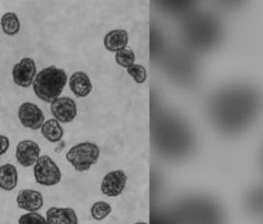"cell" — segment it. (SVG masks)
I'll return each instance as SVG.
<instances>
[{
  "mask_svg": "<svg viewBox=\"0 0 263 224\" xmlns=\"http://www.w3.org/2000/svg\"><path fill=\"white\" fill-rule=\"evenodd\" d=\"M68 77L64 69L49 66L36 73L33 81V92L41 101L51 104L59 98L67 85Z\"/></svg>",
  "mask_w": 263,
  "mask_h": 224,
  "instance_id": "obj_1",
  "label": "cell"
},
{
  "mask_svg": "<svg viewBox=\"0 0 263 224\" xmlns=\"http://www.w3.org/2000/svg\"><path fill=\"white\" fill-rule=\"evenodd\" d=\"M100 148L95 142L84 141L72 146L66 153V160L76 172H87L99 161Z\"/></svg>",
  "mask_w": 263,
  "mask_h": 224,
  "instance_id": "obj_2",
  "label": "cell"
},
{
  "mask_svg": "<svg viewBox=\"0 0 263 224\" xmlns=\"http://www.w3.org/2000/svg\"><path fill=\"white\" fill-rule=\"evenodd\" d=\"M33 176L39 185L52 187L62 180V171L59 165L48 155H41L33 165Z\"/></svg>",
  "mask_w": 263,
  "mask_h": 224,
  "instance_id": "obj_3",
  "label": "cell"
},
{
  "mask_svg": "<svg viewBox=\"0 0 263 224\" xmlns=\"http://www.w3.org/2000/svg\"><path fill=\"white\" fill-rule=\"evenodd\" d=\"M18 118L24 128L39 130L45 121V115L36 104L24 102L19 106Z\"/></svg>",
  "mask_w": 263,
  "mask_h": 224,
  "instance_id": "obj_4",
  "label": "cell"
},
{
  "mask_svg": "<svg viewBox=\"0 0 263 224\" xmlns=\"http://www.w3.org/2000/svg\"><path fill=\"white\" fill-rule=\"evenodd\" d=\"M36 64L30 57H24L12 68V80L15 86L29 88L36 76Z\"/></svg>",
  "mask_w": 263,
  "mask_h": 224,
  "instance_id": "obj_5",
  "label": "cell"
},
{
  "mask_svg": "<svg viewBox=\"0 0 263 224\" xmlns=\"http://www.w3.org/2000/svg\"><path fill=\"white\" fill-rule=\"evenodd\" d=\"M49 110L53 115L54 119L61 124L71 123L77 117L78 109L77 104L69 96H60L51 103Z\"/></svg>",
  "mask_w": 263,
  "mask_h": 224,
  "instance_id": "obj_6",
  "label": "cell"
},
{
  "mask_svg": "<svg viewBox=\"0 0 263 224\" xmlns=\"http://www.w3.org/2000/svg\"><path fill=\"white\" fill-rule=\"evenodd\" d=\"M127 184V175L123 170H113L102 178L100 189L106 197H118L123 194Z\"/></svg>",
  "mask_w": 263,
  "mask_h": 224,
  "instance_id": "obj_7",
  "label": "cell"
},
{
  "mask_svg": "<svg viewBox=\"0 0 263 224\" xmlns=\"http://www.w3.org/2000/svg\"><path fill=\"white\" fill-rule=\"evenodd\" d=\"M41 156V147L33 140H21L15 148V160L23 168H31Z\"/></svg>",
  "mask_w": 263,
  "mask_h": 224,
  "instance_id": "obj_8",
  "label": "cell"
},
{
  "mask_svg": "<svg viewBox=\"0 0 263 224\" xmlns=\"http://www.w3.org/2000/svg\"><path fill=\"white\" fill-rule=\"evenodd\" d=\"M16 206L27 212H37L44 205L43 195L35 189H22L16 196Z\"/></svg>",
  "mask_w": 263,
  "mask_h": 224,
  "instance_id": "obj_9",
  "label": "cell"
},
{
  "mask_svg": "<svg viewBox=\"0 0 263 224\" xmlns=\"http://www.w3.org/2000/svg\"><path fill=\"white\" fill-rule=\"evenodd\" d=\"M47 224H78V215L72 208L51 207L46 211Z\"/></svg>",
  "mask_w": 263,
  "mask_h": 224,
  "instance_id": "obj_10",
  "label": "cell"
},
{
  "mask_svg": "<svg viewBox=\"0 0 263 224\" xmlns=\"http://www.w3.org/2000/svg\"><path fill=\"white\" fill-rule=\"evenodd\" d=\"M69 88L75 96L79 98L87 97L92 91V82L90 80L88 73L85 71L73 72L68 81Z\"/></svg>",
  "mask_w": 263,
  "mask_h": 224,
  "instance_id": "obj_11",
  "label": "cell"
},
{
  "mask_svg": "<svg viewBox=\"0 0 263 224\" xmlns=\"http://www.w3.org/2000/svg\"><path fill=\"white\" fill-rule=\"evenodd\" d=\"M129 35L128 32L124 29H115L105 34L103 38V44L105 49L111 53H118L125 49L128 45Z\"/></svg>",
  "mask_w": 263,
  "mask_h": 224,
  "instance_id": "obj_12",
  "label": "cell"
},
{
  "mask_svg": "<svg viewBox=\"0 0 263 224\" xmlns=\"http://www.w3.org/2000/svg\"><path fill=\"white\" fill-rule=\"evenodd\" d=\"M19 182L18 170L13 164L7 163L0 167V189L5 192H11Z\"/></svg>",
  "mask_w": 263,
  "mask_h": 224,
  "instance_id": "obj_13",
  "label": "cell"
},
{
  "mask_svg": "<svg viewBox=\"0 0 263 224\" xmlns=\"http://www.w3.org/2000/svg\"><path fill=\"white\" fill-rule=\"evenodd\" d=\"M40 130L42 136L51 144L60 142L64 137V128L62 127V124L54 118L45 120Z\"/></svg>",
  "mask_w": 263,
  "mask_h": 224,
  "instance_id": "obj_14",
  "label": "cell"
},
{
  "mask_svg": "<svg viewBox=\"0 0 263 224\" xmlns=\"http://www.w3.org/2000/svg\"><path fill=\"white\" fill-rule=\"evenodd\" d=\"M3 32L8 36H14L18 34L21 29L20 19L14 12H6L0 20Z\"/></svg>",
  "mask_w": 263,
  "mask_h": 224,
  "instance_id": "obj_15",
  "label": "cell"
},
{
  "mask_svg": "<svg viewBox=\"0 0 263 224\" xmlns=\"http://www.w3.org/2000/svg\"><path fill=\"white\" fill-rule=\"evenodd\" d=\"M112 212V207L109 202L100 200L95 202L91 208H90V213H91V217L96 221H102L106 217H109L110 213Z\"/></svg>",
  "mask_w": 263,
  "mask_h": 224,
  "instance_id": "obj_16",
  "label": "cell"
},
{
  "mask_svg": "<svg viewBox=\"0 0 263 224\" xmlns=\"http://www.w3.org/2000/svg\"><path fill=\"white\" fill-rule=\"evenodd\" d=\"M136 56L135 53L132 49H123L118 53H115V62L122 68H128L132 65L135 64Z\"/></svg>",
  "mask_w": 263,
  "mask_h": 224,
  "instance_id": "obj_17",
  "label": "cell"
},
{
  "mask_svg": "<svg viewBox=\"0 0 263 224\" xmlns=\"http://www.w3.org/2000/svg\"><path fill=\"white\" fill-rule=\"evenodd\" d=\"M126 72L137 85H143L147 80V70L143 65H139V64L132 65L130 67L126 68Z\"/></svg>",
  "mask_w": 263,
  "mask_h": 224,
  "instance_id": "obj_18",
  "label": "cell"
},
{
  "mask_svg": "<svg viewBox=\"0 0 263 224\" xmlns=\"http://www.w3.org/2000/svg\"><path fill=\"white\" fill-rule=\"evenodd\" d=\"M18 224H47L46 219L37 212H28L19 218Z\"/></svg>",
  "mask_w": 263,
  "mask_h": 224,
  "instance_id": "obj_19",
  "label": "cell"
},
{
  "mask_svg": "<svg viewBox=\"0 0 263 224\" xmlns=\"http://www.w3.org/2000/svg\"><path fill=\"white\" fill-rule=\"evenodd\" d=\"M10 148V140L5 135H0V156L4 155Z\"/></svg>",
  "mask_w": 263,
  "mask_h": 224,
  "instance_id": "obj_20",
  "label": "cell"
},
{
  "mask_svg": "<svg viewBox=\"0 0 263 224\" xmlns=\"http://www.w3.org/2000/svg\"><path fill=\"white\" fill-rule=\"evenodd\" d=\"M134 224H148V223L147 222H136Z\"/></svg>",
  "mask_w": 263,
  "mask_h": 224,
  "instance_id": "obj_21",
  "label": "cell"
}]
</instances>
